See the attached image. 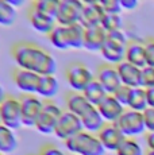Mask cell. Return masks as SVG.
<instances>
[{
	"mask_svg": "<svg viewBox=\"0 0 154 155\" xmlns=\"http://www.w3.org/2000/svg\"><path fill=\"white\" fill-rule=\"evenodd\" d=\"M65 148L69 151V154L77 155H104L105 148L103 147L102 142L99 140L97 135L87 131H82L75 138L64 142Z\"/></svg>",
	"mask_w": 154,
	"mask_h": 155,
	"instance_id": "cell-2",
	"label": "cell"
},
{
	"mask_svg": "<svg viewBox=\"0 0 154 155\" xmlns=\"http://www.w3.org/2000/svg\"><path fill=\"white\" fill-rule=\"evenodd\" d=\"M64 111L65 109H62L53 100H46L34 128L42 135H54L55 127H57L58 120H60Z\"/></svg>",
	"mask_w": 154,
	"mask_h": 155,
	"instance_id": "cell-4",
	"label": "cell"
},
{
	"mask_svg": "<svg viewBox=\"0 0 154 155\" xmlns=\"http://www.w3.org/2000/svg\"><path fill=\"white\" fill-rule=\"evenodd\" d=\"M49 41L53 45V47H55L57 50H70L69 46V38H68V28L64 26H55V28L50 32Z\"/></svg>",
	"mask_w": 154,
	"mask_h": 155,
	"instance_id": "cell-26",
	"label": "cell"
},
{
	"mask_svg": "<svg viewBox=\"0 0 154 155\" xmlns=\"http://www.w3.org/2000/svg\"><path fill=\"white\" fill-rule=\"evenodd\" d=\"M145 55H146V66L154 68V39L145 42Z\"/></svg>",
	"mask_w": 154,
	"mask_h": 155,
	"instance_id": "cell-36",
	"label": "cell"
},
{
	"mask_svg": "<svg viewBox=\"0 0 154 155\" xmlns=\"http://www.w3.org/2000/svg\"><path fill=\"white\" fill-rule=\"evenodd\" d=\"M116 155H143V150L134 138H126L122 146L116 150Z\"/></svg>",
	"mask_w": 154,
	"mask_h": 155,
	"instance_id": "cell-30",
	"label": "cell"
},
{
	"mask_svg": "<svg viewBox=\"0 0 154 155\" xmlns=\"http://www.w3.org/2000/svg\"><path fill=\"white\" fill-rule=\"evenodd\" d=\"M107 34L108 32L102 25L87 27L84 35V49L92 53H100L107 41Z\"/></svg>",
	"mask_w": 154,
	"mask_h": 155,
	"instance_id": "cell-13",
	"label": "cell"
},
{
	"mask_svg": "<svg viewBox=\"0 0 154 155\" xmlns=\"http://www.w3.org/2000/svg\"><path fill=\"white\" fill-rule=\"evenodd\" d=\"M84 8H82V16L80 25H82L85 28L92 27V26L102 25V20L104 18V10L102 7L100 2H82Z\"/></svg>",
	"mask_w": 154,
	"mask_h": 155,
	"instance_id": "cell-16",
	"label": "cell"
},
{
	"mask_svg": "<svg viewBox=\"0 0 154 155\" xmlns=\"http://www.w3.org/2000/svg\"><path fill=\"white\" fill-rule=\"evenodd\" d=\"M16 19V8H14L7 0H0V26L11 27Z\"/></svg>",
	"mask_w": 154,
	"mask_h": 155,
	"instance_id": "cell-29",
	"label": "cell"
},
{
	"mask_svg": "<svg viewBox=\"0 0 154 155\" xmlns=\"http://www.w3.org/2000/svg\"><path fill=\"white\" fill-rule=\"evenodd\" d=\"M38 155H68L65 151H62L58 146L53 144V143H46L39 148V154Z\"/></svg>",
	"mask_w": 154,
	"mask_h": 155,
	"instance_id": "cell-35",
	"label": "cell"
},
{
	"mask_svg": "<svg viewBox=\"0 0 154 155\" xmlns=\"http://www.w3.org/2000/svg\"><path fill=\"white\" fill-rule=\"evenodd\" d=\"M65 78H66L68 85L72 88L73 92H82L85 91L88 85L93 81L96 77L89 66L84 62L75 61L70 62L65 69Z\"/></svg>",
	"mask_w": 154,
	"mask_h": 155,
	"instance_id": "cell-3",
	"label": "cell"
},
{
	"mask_svg": "<svg viewBox=\"0 0 154 155\" xmlns=\"http://www.w3.org/2000/svg\"><path fill=\"white\" fill-rule=\"evenodd\" d=\"M129 64L143 69L146 66V55H145V43L132 41L127 45L126 49V59Z\"/></svg>",
	"mask_w": 154,
	"mask_h": 155,
	"instance_id": "cell-21",
	"label": "cell"
},
{
	"mask_svg": "<svg viewBox=\"0 0 154 155\" xmlns=\"http://www.w3.org/2000/svg\"><path fill=\"white\" fill-rule=\"evenodd\" d=\"M30 8L38 11L42 15L55 19L58 10V0H34L30 4Z\"/></svg>",
	"mask_w": 154,
	"mask_h": 155,
	"instance_id": "cell-28",
	"label": "cell"
},
{
	"mask_svg": "<svg viewBox=\"0 0 154 155\" xmlns=\"http://www.w3.org/2000/svg\"><path fill=\"white\" fill-rule=\"evenodd\" d=\"M68 28V38H69V46L73 50L84 49V35L85 27L82 25H75Z\"/></svg>",
	"mask_w": 154,
	"mask_h": 155,
	"instance_id": "cell-27",
	"label": "cell"
},
{
	"mask_svg": "<svg viewBox=\"0 0 154 155\" xmlns=\"http://www.w3.org/2000/svg\"><path fill=\"white\" fill-rule=\"evenodd\" d=\"M145 140H146V146L149 150H154V132H147L145 136Z\"/></svg>",
	"mask_w": 154,
	"mask_h": 155,
	"instance_id": "cell-39",
	"label": "cell"
},
{
	"mask_svg": "<svg viewBox=\"0 0 154 155\" xmlns=\"http://www.w3.org/2000/svg\"><path fill=\"white\" fill-rule=\"evenodd\" d=\"M116 126L124 134L126 138H135L146 131L143 120V112H137L127 108L118 120Z\"/></svg>",
	"mask_w": 154,
	"mask_h": 155,
	"instance_id": "cell-8",
	"label": "cell"
},
{
	"mask_svg": "<svg viewBox=\"0 0 154 155\" xmlns=\"http://www.w3.org/2000/svg\"><path fill=\"white\" fill-rule=\"evenodd\" d=\"M122 11H132L138 7V2L137 0H119Z\"/></svg>",
	"mask_w": 154,
	"mask_h": 155,
	"instance_id": "cell-38",
	"label": "cell"
},
{
	"mask_svg": "<svg viewBox=\"0 0 154 155\" xmlns=\"http://www.w3.org/2000/svg\"><path fill=\"white\" fill-rule=\"evenodd\" d=\"M0 155H5V154H0Z\"/></svg>",
	"mask_w": 154,
	"mask_h": 155,
	"instance_id": "cell-46",
	"label": "cell"
},
{
	"mask_svg": "<svg viewBox=\"0 0 154 155\" xmlns=\"http://www.w3.org/2000/svg\"><path fill=\"white\" fill-rule=\"evenodd\" d=\"M27 18H28V22H30L31 27L37 32L43 34V35H49L50 32L55 28V26H57L55 19L39 14L38 11L32 10V8H28Z\"/></svg>",
	"mask_w": 154,
	"mask_h": 155,
	"instance_id": "cell-18",
	"label": "cell"
},
{
	"mask_svg": "<svg viewBox=\"0 0 154 155\" xmlns=\"http://www.w3.org/2000/svg\"><path fill=\"white\" fill-rule=\"evenodd\" d=\"M126 49H127L126 45L118 43L107 37V41H105L102 51H100V55L103 57L105 64L116 66V65H119L120 62H123L126 59Z\"/></svg>",
	"mask_w": 154,
	"mask_h": 155,
	"instance_id": "cell-15",
	"label": "cell"
},
{
	"mask_svg": "<svg viewBox=\"0 0 154 155\" xmlns=\"http://www.w3.org/2000/svg\"><path fill=\"white\" fill-rule=\"evenodd\" d=\"M82 94H84L85 99L88 100V103H89L92 107H96V108L105 100V97L108 96L107 91L100 85L99 81H96V78L85 88V91L82 92Z\"/></svg>",
	"mask_w": 154,
	"mask_h": 155,
	"instance_id": "cell-24",
	"label": "cell"
},
{
	"mask_svg": "<svg viewBox=\"0 0 154 155\" xmlns=\"http://www.w3.org/2000/svg\"><path fill=\"white\" fill-rule=\"evenodd\" d=\"M0 124H2V116H0Z\"/></svg>",
	"mask_w": 154,
	"mask_h": 155,
	"instance_id": "cell-44",
	"label": "cell"
},
{
	"mask_svg": "<svg viewBox=\"0 0 154 155\" xmlns=\"http://www.w3.org/2000/svg\"><path fill=\"white\" fill-rule=\"evenodd\" d=\"M97 138L102 142L105 151H114V153H116V150L126 140V136L119 130V127L116 124H111V123H107L100 130V132L97 134Z\"/></svg>",
	"mask_w": 154,
	"mask_h": 155,
	"instance_id": "cell-12",
	"label": "cell"
},
{
	"mask_svg": "<svg viewBox=\"0 0 154 155\" xmlns=\"http://www.w3.org/2000/svg\"><path fill=\"white\" fill-rule=\"evenodd\" d=\"M82 131H84V128H82L81 119L79 116L73 115V113L64 111L60 120H58L57 127H55L54 135L61 140L66 142L69 139L75 138L76 135H79Z\"/></svg>",
	"mask_w": 154,
	"mask_h": 155,
	"instance_id": "cell-9",
	"label": "cell"
},
{
	"mask_svg": "<svg viewBox=\"0 0 154 155\" xmlns=\"http://www.w3.org/2000/svg\"><path fill=\"white\" fill-rule=\"evenodd\" d=\"M91 104L85 99V96L80 92H69L65 97V111L73 113V115L81 117L88 109L91 108Z\"/></svg>",
	"mask_w": 154,
	"mask_h": 155,
	"instance_id": "cell-19",
	"label": "cell"
},
{
	"mask_svg": "<svg viewBox=\"0 0 154 155\" xmlns=\"http://www.w3.org/2000/svg\"><path fill=\"white\" fill-rule=\"evenodd\" d=\"M68 155H77V154H68Z\"/></svg>",
	"mask_w": 154,
	"mask_h": 155,
	"instance_id": "cell-45",
	"label": "cell"
},
{
	"mask_svg": "<svg viewBox=\"0 0 154 155\" xmlns=\"http://www.w3.org/2000/svg\"><path fill=\"white\" fill-rule=\"evenodd\" d=\"M95 77H96V81H99L100 85L107 91L108 94H114L122 86L119 73H118L116 66H114V65H108V64L100 65L96 69Z\"/></svg>",
	"mask_w": 154,
	"mask_h": 155,
	"instance_id": "cell-11",
	"label": "cell"
},
{
	"mask_svg": "<svg viewBox=\"0 0 154 155\" xmlns=\"http://www.w3.org/2000/svg\"><path fill=\"white\" fill-rule=\"evenodd\" d=\"M118 73H119L122 85L129 86V88H139L141 86V77H142V69L138 66L129 64L127 61L120 62L116 65Z\"/></svg>",
	"mask_w": 154,
	"mask_h": 155,
	"instance_id": "cell-17",
	"label": "cell"
},
{
	"mask_svg": "<svg viewBox=\"0 0 154 155\" xmlns=\"http://www.w3.org/2000/svg\"><path fill=\"white\" fill-rule=\"evenodd\" d=\"M0 116H2V124L11 130H18L23 127L22 105L19 97L8 94L5 100L0 104Z\"/></svg>",
	"mask_w": 154,
	"mask_h": 155,
	"instance_id": "cell-6",
	"label": "cell"
},
{
	"mask_svg": "<svg viewBox=\"0 0 154 155\" xmlns=\"http://www.w3.org/2000/svg\"><path fill=\"white\" fill-rule=\"evenodd\" d=\"M127 108L132 109L137 112H145L149 105H147V94L146 89L139 86V88H132L131 94H130V100L127 104Z\"/></svg>",
	"mask_w": 154,
	"mask_h": 155,
	"instance_id": "cell-25",
	"label": "cell"
},
{
	"mask_svg": "<svg viewBox=\"0 0 154 155\" xmlns=\"http://www.w3.org/2000/svg\"><path fill=\"white\" fill-rule=\"evenodd\" d=\"M60 91V81L55 76H41L37 96L42 100H52Z\"/></svg>",
	"mask_w": 154,
	"mask_h": 155,
	"instance_id": "cell-22",
	"label": "cell"
},
{
	"mask_svg": "<svg viewBox=\"0 0 154 155\" xmlns=\"http://www.w3.org/2000/svg\"><path fill=\"white\" fill-rule=\"evenodd\" d=\"M102 7L105 14L109 15H120L122 12V7H120L119 0H105V2H100Z\"/></svg>",
	"mask_w": 154,
	"mask_h": 155,
	"instance_id": "cell-33",
	"label": "cell"
},
{
	"mask_svg": "<svg viewBox=\"0 0 154 155\" xmlns=\"http://www.w3.org/2000/svg\"><path fill=\"white\" fill-rule=\"evenodd\" d=\"M84 3L80 0H58L55 22L58 26L70 27L81 22Z\"/></svg>",
	"mask_w": 154,
	"mask_h": 155,
	"instance_id": "cell-5",
	"label": "cell"
},
{
	"mask_svg": "<svg viewBox=\"0 0 154 155\" xmlns=\"http://www.w3.org/2000/svg\"><path fill=\"white\" fill-rule=\"evenodd\" d=\"M143 120L147 132H154V108H147L143 112Z\"/></svg>",
	"mask_w": 154,
	"mask_h": 155,
	"instance_id": "cell-37",
	"label": "cell"
},
{
	"mask_svg": "<svg viewBox=\"0 0 154 155\" xmlns=\"http://www.w3.org/2000/svg\"><path fill=\"white\" fill-rule=\"evenodd\" d=\"M12 81L23 94H37L41 76L34 71L15 68L12 71Z\"/></svg>",
	"mask_w": 154,
	"mask_h": 155,
	"instance_id": "cell-10",
	"label": "cell"
},
{
	"mask_svg": "<svg viewBox=\"0 0 154 155\" xmlns=\"http://www.w3.org/2000/svg\"><path fill=\"white\" fill-rule=\"evenodd\" d=\"M102 26L104 27V30L107 32H111V31H118V30H122V18L120 15H109V14H105L104 18L102 20Z\"/></svg>",
	"mask_w": 154,
	"mask_h": 155,
	"instance_id": "cell-31",
	"label": "cell"
},
{
	"mask_svg": "<svg viewBox=\"0 0 154 155\" xmlns=\"http://www.w3.org/2000/svg\"><path fill=\"white\" fill-rule=\"evenodd\" d=\"M16 68L34 71L39 76H55L57 61L46 49L34 42H16L11 47Z\"/></svg>",
	"mask_w": 154,
	"mask_h": 155,
	"instance_id": "cell-1",
	"label": "cell"
},
{
	"mask_svg": "<svg viewBox=\"0 0 154 155\" xmlns=\"http://www.w3.org/2000/svg\"><path fill=\"white\" fill-rule=\"evenodd\" d=\"M8 3H10L11 5H12L14 8H18V7H22L23 4H25V2H23V0H19V2H18V0H7Z\"/></svg>",
	"mask_w": 154,
	"mask_h": 155,
	"instance_id": "cell-41",
	"label": "cell"
},
{
	"mask_svg": "<svg viewBox=\"0 0 154 155\" xmlns=\"http://www.w3.org/2000/svg\"><path fill=\"white\" fill-rule=\"evenodd\" d=\"M146 94H147V105H149V108H154V88L146 89Z\"/></svg>",
	"mask_w": 154,
	"mask_h": 155,
	"instance_id": "cell-40",
	"label": "cell"
},
{
	"mask_svg": "<svg viewBox=\"0 0 154 155\" xmlns=\"http://www.w3.org/2000/svg\"><path fill=\"white\" fill-rule=\"evenodd\" d=\"M18 147V136L15 131L0 124V154H12Z\"/></svg>",
	"mask_w": 154,
	"mask_h": 155,
	"instance_id": "cell-23",
	"label": "cell"
},
{
	"mask_svg": "<svg viewBox=\"0 0 154 155\" xmlns=\"http://www.w3.org/2000/svg\"><path fill=\"white\" fill-rule=\"evenodd\" d=\"M80 119H81L84 131L95 134V135H97V134L100 132V130L107 124L104 121V119L102 117V115H100L99 109H97L96 107H91Z\"/></svg>",
	"mask_w": 154,
	"mask_h": 155,
	"instance_id": "cell-20",
	"label": "cell"
},
{
	"mask_svg": "<svg viewBox=\"0 0 154 155\" xmlns=\"http://www.w3.org/2000/svg\"><path fill=\"white\" fill-rule=\"evenodd\" d=\"M141 86L145 89L154 88V68L145 66L143 69H142Z\"/></svg>",
	"mask_w": 154,
	"mask_h": 155,
	"instance_id": "cell-32",
	"label": "cell"
},
{
	"mask_svg": "<svg viewBox=\"0 0 154 155\" xmlns=\"http://www.w3.org/2000/svg\"><path fill=\"white\" fill-rule=\"evenodd\" d=\"M7 96H8V94L5 93L4 88H3V86H2V84H0V104H2L3 101L5 100V97H7Z\"/></svg>",
	"mask_w": 154,
	"mask_h": 155,
	"instance_id": "cell-42",
	"label": "cell"
},
{
	"mask_svg": "<svg viewBox=\"0 0 154 155\" xmlns=\"http://www.w3.org/2000/svg\"><path fill=\"white\" fill-rule=\"evenodd\" d=\"M22 105V121L23 127L34 128L39 117L41 112L45 105V100H42L37 94H22L19 97Z\"/></svg>",
	"mask_w": 154,
	"mask_h": 155,
	"instance_id": "cell-7",
	"label": "cell"
},
{
	"mask_svg": "<svg viewBox=\"0 0 154 155\" xmlns=\"http://www.w3.org/2000/svg\"><path fill=\"white\" fill-rule=\"evenodd\" d=\"M130 94H131V88L122 85L114 94H112V96L119 101L123 107H126V108H127V104H129V100H130Z\"/></svg>",
	"mask_w": 154,
	"mask_h": 155,
	"instance_id": "cell-34",
	"label": "cell"
},
{
	"mask_svg": "<svg viewBox=\"0 0 154 155\" xmlns=\"http://www.w3.org/2000/svg\"><path fill=\"white\" fill-rule=\"evenodd\" d=\"M102 117L104 119L105 123H111V124H116L118 120L120 119V116L126 111V107H123L112 94H108L105 97V100L97 107Z\"/></svg>",
	"mask_w": 154,
	"mask_h": 155,
	"instance_id": "cell-14",
	"label": "cell"
},
{
	"mask_svg": "<svg viewBox=\"0 0 154 155\" xmlns=\"http://www.w3.org/2000/svg\"><path fill=\"white\" fill-rule=\"evenodd\" d=\"M146 155H154V150H149L146 153Z\"/></svg>",
	"mask_w": 154,
	"mask_h": 155,
	"instance_id": "cell-43",
	"label": "cell"
}]
</instances>
